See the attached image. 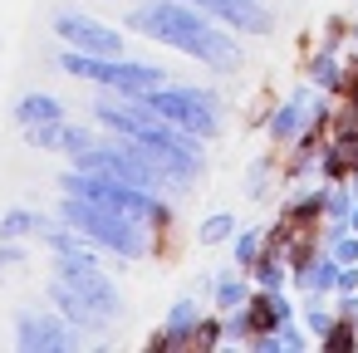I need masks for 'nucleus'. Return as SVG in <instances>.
<instances>
[{"instance_id":"obj_6","label":"nucleus","mask_w":358,"mask_h":353,"mask_svg":"<svg viewBox=\"0 0 358 353\" xmlns=\"http://www.w3.org/2000/svg\"><path fill=\"white\" fill-rule=\"evenodd\" d=\"M201 6H211V10H221V15H236V20H245V25H260V20L250 15L245 0H201Z\"/></svg>"},{"instance_id":"obj_4","label":"nucleus","mask_w":358,"mask_h":353,"mask_svg":"<svg viewBox=\"0 0 358 353\" xmlns=\"http://www.w3.org/2000/svg\"><path fill=\"white\" fill-rule=\"evenodd\" d=\"M152 103H157L162 113H172L177 123H187L192 133H211V113H206V108H196L192 99H167V94H162V99H152Z\"/></svg>"},{"instance_id":"obj_3","label":"nucleus","mask_w":358,"mask_h":353,"mask_svg":"<svg viewBox=\"0 0 358 353\" xmlns=\"http://www.w3.org/2000/svg\"><path fill=\"white\" fill-rule=\"evenodd\" d=\"M59 35H69V40H79V45H94V50H103V55H118V35H108V30H94V25H84V20H69V15H59Z\"/></svg>"},{"instance_id":"obj_2","label":"nucleus","mask_w":358,"mask_h":353,"mask_svg":"<svg viewBox=\"0 0 358 353\" xmlns=\"http://www.w3.org/2000/svg\"><path fill=\"white\" fill-rule=\"evenodd\" d=\"M69 64L89 79H103V84H118V89H143L152 79L148 69H118V64H89V59H69Z\"/></svg>"},{"instance_id":"obj_1","label":"nucleus","mask_w":358,"mask_h":353,"mask_svg":"<svg viewBox=\"0 0 358 353\" xmlns=\"http://www.w3.org/2000/svg\"><path fill=\"white\" fill-rule=\"evenodd\" d=\"M133 30H148V35H157V40H167V45H182V50H192V55H201V59H211V64H231V45H221L196 15H182V10H148V15H133Z\"/></svg>"},{"instance_id":"obj_5","label":"nucleus","mask_w":358,"mask_h":353,"mask_svg":"<svg viewBox=\"0 0 358 353\" xmlns=\"http://www.w3.org/2000/svg\"><path fill=\"white\" fill-rule=\"evenodd\" d=\"M74 221H84L94 236H103V240H113L123 255H133V236L118 226V221H108V216H89V206H74Z\"/></svg>"}]
</instances>
